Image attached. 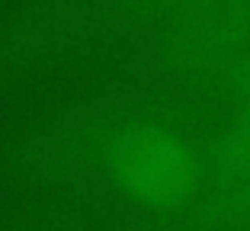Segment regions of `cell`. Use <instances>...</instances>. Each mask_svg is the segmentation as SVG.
Here are the masks:
<instances>
[{"mask_svg": "<svg viewBox=\"0 0 250 231\" xmlns=\"http://www.w3.org/2000/svg\"><path fill=\"white\" fill-rule=\"evenodd\" d=\"M199 154L180 132L167 126H141L119 151V177L135 196L173 206L199 183Z\"/></svg>", "mask_w": 250, "mask_h": 231, "instance_id": "6da1fadb", "label": "cell"}, {"mask_svg": "<svg viewBox=\"0 0 250 231\" xmlns=\"http://www.w3.org/2000/svg\"><path fill=\"white\" fill-rule=\"evenodd\" d=\"M237 87H241V97H244V103H247V109H250V55L244 58L241 71H237Z\"/></svg>", "mask_w": 250, "mask_h": 231, "instance_id": "7a4b0ae2", "label": "cell"}]
</instances>
